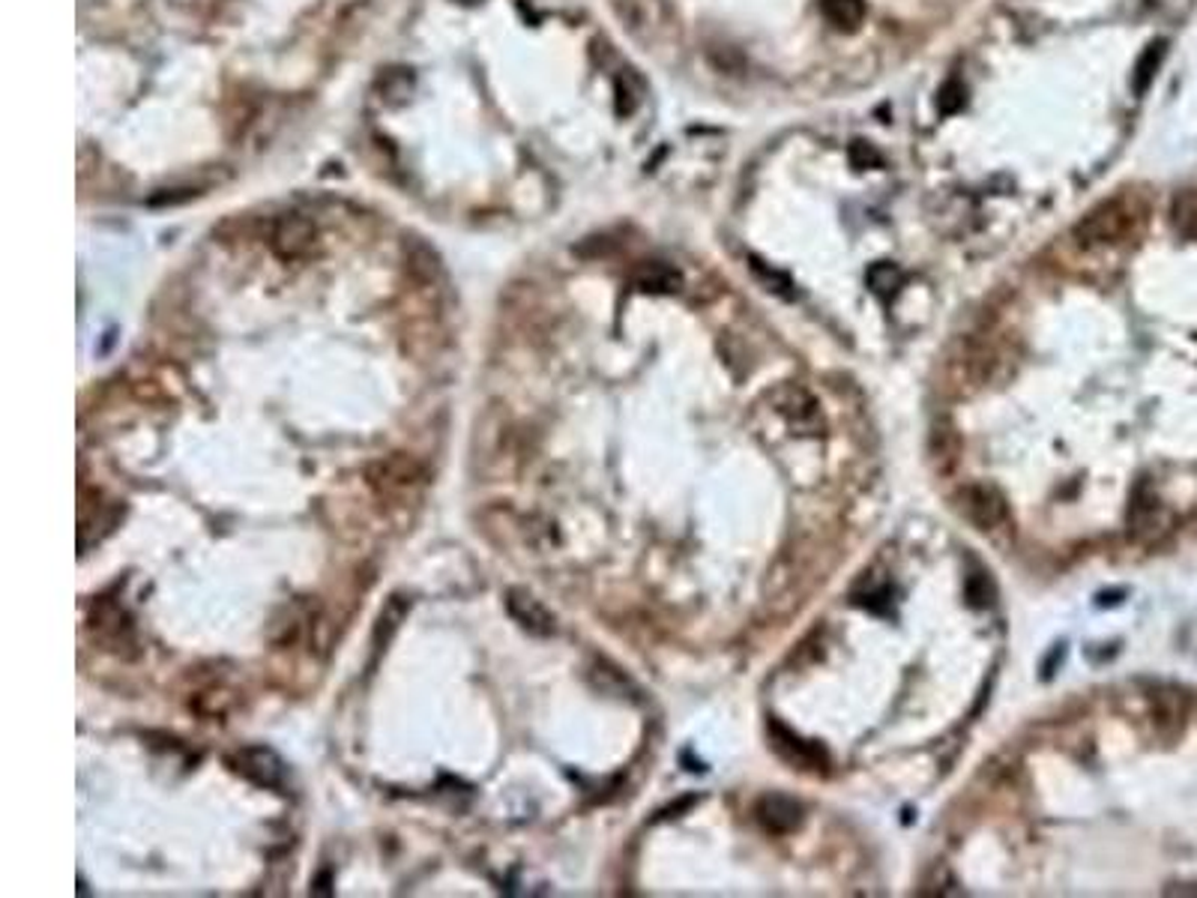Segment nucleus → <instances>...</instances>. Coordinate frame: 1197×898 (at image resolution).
<instances>
[{"label": "nucleus", "instance_id": "nucleus-10", "mask_svg": "<svg viewBox=\"0 0 1197 898\" xmlns=\"http://www.w3.org/2000/svg\"><path fill=\"white\" fill-rule=\"evenodd\" d=\"M773 746H776L782 758L794 760V764L808 767V770H817L821 760H824V751L815 749L812 743H803L799 737H794V734L782 728V725H773Z\"/></svg>", "mask_w": 1197, "mask_h": 898}, {"label": "nucleus", "instance_id": "nucleus-11", "mask_svg": "<svg viewBox=\"0 0 1197 898\" xmlns=\"http://www.w3.org/2000/svg\"><path fill=\"white\" fill-rule=\"evenodd\" d=\"M826 24L842 33H854L865 21V0H817Z\"/></svg>", "mask_w": 1197, "mask_h": 898}, {"label": "nucleus", "instance_id": "nucleus-8", "mask_svg": "<svg viewBox=\"0 0 1197 898\" xmlns=\"http://www.w3.org/2000/svg\"><path fill=\"white\" fill-rule=\"evenodd\" d=\"M755 818L766 833L785 836V833H794L803 824V806L785 797V794H766V797L757 800Z\"/></svg>", "mask_w": 1197, "mask_h": 898}, {"label": "nucleus", "instance_id": "nucleus-5", "mask_svg": "<svg viewBox=\"0 0 1197 898\" xmlns=\"http://www.w3.org/2000/svg\"><path fill=\"white\" fill-rule=\"evenodd\" d=\"M369 483L381 494H386V497H395V494H402L404 497V494H411V488L425 483V474H422L420 464L408 458V455H393V458H386V462L374 464L372 474H369Z\"/></svg>", "mask_w": 1197, "mask_h": 898}, {"label": "nucleus", "instance_id": "nucleus-3", "mask_svg": "<svg viewBox=\"0 0 1197 898\" xmlns=\"http://www.w3.org/2000/svg\"><path fill=\"white\" fill-rule=\"evenodd\" d=\"M231 764H234V770L240 773L243 779L255 781L261 788H285V760L279 758L273 749H266V746H245V749H240L234 758H231Z\"/></svg>", "mask_w": 1197, "mask_h": 898}, {"label": "nucleus", "instance_id": "nucleus-16", "mask_svg": "<svg viewBox=\"0 0 1197 898\" xmlns=\"http://www.w3.org/2000/svg\"><path fill=\"white\" fill-rule=\"evenodd\" d=\"M118 620H123V612L114 614V620H111V623H118ZM90 626H93V629H99V632H109V626H105V617H102V614H99V617L93 614ZM129 632H132V629H129V623L111 626V644H114V647H118V644H129ZM118 650H120V647H118Z\"/></svg>", "mask_w": 1197, "mask_h": 898}, {"label": "nucleus", "instance_id": "nucleus-15", "mask_svg": "<svg viewBox=\"0 0 1197 898\" xmlns=\"http://www.w3.org/2000/svg\"><path fill=\"white\" fill-rule=\"evenodd\" d=\"M638 285L644 287V291H677V287L683 285V279H680L677 270L653 261V264H647V268L638 273Z\"/></svg>", "mask_w": 1197, "mask_h": 898}, {"label": "nucleus", "instance_id": "nucleus-13", "mask_svg": "<svg viewBox=\"0 0 1197 898\" xmlns=\"http://www.w3.org/2000/svg\"><path fill=\"white\" fill-rule=\"evenodd\" d=\"M1165 54H1168V42L1165 40L1149 42L1147 49H1144V54L1138 58V67H1135V72H1131V88H1135L1138 97H1144V93L1149 90V84L1156 81Z\"/></svg>", "mask_w": 1197, "mask_h": 898}, {"label": "nucleus", "instance_id": "nucleus-6", "mask_svg": "<svg viewBox=\"0 0 1197 898\" xmlns=\"http://www.w3.org/2000/svg\"><path fill=\"white\" fill-rule=\"evenodd\" d=\"M506 612L512 614V620L519 623L521 629H527L531 635H542V638H545V635H554V629H557L554 614H551L533 593L521 591V587L506 591Z\"/></svg>", "mask_w": 1197, "mask_h": 898}, {"label": "nucleus", "instance_id": "nucleus-9", "mask_svg": "<svg viewBox=\"0 0 1197 898\" xmlns=\"http://www.w3.org/2000/svg\"><path fill=\"white\" fill-rule=\"evenodd\" d=\"M1186 695L1177 689H1156L1153 692V722L1165 737H1177L1186 725Z\"/></svg>", "mask_w": 1197, "mask_h": 898}, {"label": "nucleus", "instance_id": "nucleus-1", "mask_svg": "<svg viewBox=\"0 0 1197 898\" xmlns=\"http://www.w3.org/2000/svg\"><path fill=\"white\" fill-rule=\"evenodd\" d=\"M1140 222H1144V208L1138 204V198L1117 195L1089 210L1075 225V238L1087 246H1117L1138 234Z\"/></svg>", "mask_w": 1197, "mask_h": 898}, {"label": "nucleus", "instance_id": "nucleus-7", "mask_svg": "<svg viewBox=\"0 0 1197 898\" xmlns=\"http://www.w3.org/2000/svg\"><path fill=\"white\" fill-rule=\"evenodd\" d=\"M617 3L620 16L626 19V24L635 33H653V37H662L671 30V10H667L665 0H614Z\"/></svg>", "mask_w": 1197, "mask_h": 898}, {"label": "nucleus", "instance_id": "nucleus-2", "mask_svg": "<svg viewBox=\"0 0 1197 898\" xmlns=\"http://www.w3.org/2000/svg\"><path fill=\"white\" fill-rule=\"evenodd\" d=\"M962 515L976 531H997L1009 522V506L994 485H967L962 492Z\"/></svg>", "mask_w": 1197, "mask_h": 898}, {"label": "nucleus", "instance_id": "nucleus-12", "mask_svg": "<svg viewBox=\"0 0 1197 898\" xmlns=\"http://www.w3.org/2000/svg\"><path fill=\"white\" fill-rule=\"evenodd\" d=\"M314 228L303 219H282L279 228H275V249L285 258L303 255L305 249L312 246Z\"/></svg>", "mask_w": 1197, "mask_h": 898}, {"label": "nucleus", "instance_id": "nucleus-14", "mask_svg": "<svg viewBox=\"0 0 1197 898\" xmlns=\"http://www.w3.org/2000/svg\"><path fill=\"white\" fill-rule=\"evenodd\" d=\"M1170 222L1177 228L1179 234L1188 240H1197V189H1186L1174 198V208H1170Z\"/></svg>", "mask_w": 1197, "mask_h": 898}, {"label": "nucleus", "instance_id": "nucleus-4", "mask_svg": "<svg viewBox=\"0 0 1197 898\" xmlns=\"http://www.w3.org/2000/svg\"><path fill=\"white\" fill-rule=\"evenodd\" d=\"M776 411L787 420V425L794 432H803V435H817L824 428V416H821V407L812 398V393H805L803 386L785 384L778 386L776 393L770 395Z\"/></svg>", "mask_w": 1197, "mask_h": 898}, {"label": "nucleus", "instance_id": "nucleus-17", "mask_svg": "<svg viewBox=\"0 0 1197 898\" xmlns=\"http://www.w3.org/2000/svg\"><path fill=\"white\" fill-rule=\"evenodd\" d=\"M962 105H964V90L958 88L955 81H949V84L941 90V111L953 114V111H958Z\"/></svg>", "mask_w": 1197, "mask_h": 898}]
</instances>
